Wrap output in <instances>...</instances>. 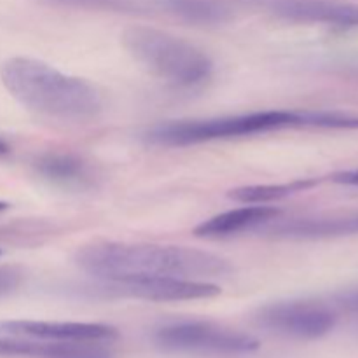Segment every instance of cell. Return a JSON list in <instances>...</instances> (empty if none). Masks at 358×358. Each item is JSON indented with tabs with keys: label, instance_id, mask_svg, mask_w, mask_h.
Wrapping results in <instances>:
<instances>
[{
	"label": "cell",
	"instance_id": "cell-1",
	"mask_svg": "<svg viewBox=\"0 0 358 358\" xmlns=\"http://www.w3.org/2000/svg\"><path fill=\"white\" fill-rule=\"evenodd\" d=\"M76 264L103 283L156 278L210 282L233 271L229 261L198 248L119 241L84 245L77 250Z\"/></svg>",
	"mask_w": 358,
	"mask_h": 358
},
{
	"label": "cell",
	"instance_id": "cell-2",
	"mask_svg": "<svg viewBox=\"0 0 358 358\" xmlns=\"http://www.w3.org/2000/svg\"><path fill=\"white\" fill-rule=\"evenodd\" d=\"M0 80L17 103L52 121L87 122L103 108L100 93L86 79L28 56L6 59L0 65Z\"/></svg>",
	"mask_w": 358,
	"mask_h": 358
},
{
	"label": "cell",
	"instance_id": "cell-3",
	"mask_svg": "<svg viewBox=\"0 0 358 358\" xmlns=\"http://www.w3.org/2000/svg\"><path fill=\"white\" fill-rule=\"evenodd\" d=\"M122 45L150 76L177 87H194L213 73V62L203 49L170 31L152 27H129Z\"/></svg>",
	"mask_w": 358,
	"mask_h": 358
},
{
	"label": "cell",
	"instance_id": "cell-4",
	"mask_svg": "<svg viewBox=\"0 0 358 358\" xmlns=\"http://www.w3.org/2000/svg\"><path fill=\"white\" fill-rule=\"evenodd\" d=\"M285 128H306L304 110H257L222 117L178 119L154 124L143 133V138L152 145L185 147Z\"/></svg>",
	"mask_w": 358,
	"mask_h": 358
},
{
	"label": "cell",
	"instance_id": "cell-5",
	"mask_svg": "<svg viewBox=\"0 0 358 358\" xmlns=\"http://www.w3.org/2000/svg\"><path fill=\"white\" fill-rule=\"evenodd\" d=\"M152 339L164 352L199 355H247L261 346L259 339L247 332L205 320L168 322L154 331Z\"/></svg>",
	"mask_w": 358,
	"mask_h": 358
},
{
	"label": "cell",
	"instance_id": "cell-6",
	"mask_svg": "<svg viewBox=\"0 0 358 358\" xmlns=\"http://www.w3.org/2000/svg\"><path fill=\"white\" fill-rule=\"evenodd\" d=\"M254 320L271 334L310 341L334 331L338 311L318 301H278L259 308Z\"/></svg>",
	"mask_w": 358,
	"mask_h": 358
},
{
	"label": "cell",
	"instance_id": "cell-7",
	"mask_svg": "<svg viewBox=\"0 0 358 358\" xmlns=\"http://www.w3.org/2000/svg\"><path fill=\"white\" fill-rule=\"evenodd\" d=\"M252 6L294 23H315L352 30L358 28V3L341 0H247Z\"/></svg>",
	"mask_w": 358,
	"mask_h": 358
},
{
	"label": "cell",
	"instance_id": "cell-8",
	"mask_svg": "<svg viewBox=\"0 0 358 358\" xmlns=\"http://www.w3.org/2000/svg\"><path fill=\"white\" fill-rule=\"evenodd\" d=\"M107 292L117 296L133 297L152 303H180V301H199L217 297L222 289L212 282L182 278L135 280V282H107L103 283Z\"/></svg>",
	"mask_w": 358,
	"mask_h": 358
},
{
	"label": "cell",
	"instance_id": "cell-9",
	"mask_svg": "<svg viewBox=\"0 0 358 358\" xmlns=\"http://www.w3.org/2000/svg\"><path fill=\"white\" fill-rule=\"evenodd\" d=\"M0 334L35 341H86L107 343L119 336L117 329L93 322L0 320Z\"/></svg>",
	"mask_w": 358,
	"mask_h": 358
},
{
	"label": "cell",
	"instance_id": "cell-10",
	"mask_svg": "<svg viewBox=\"0 0 358 358\" xmlns=\"http://www.w3.org/2000/svg\"><path fill=\"white\" fill-rule=\"evenodd\" d=\"M264 233L290 240H325V238H341L358 234V213L350 215L327 217H303L266 224Z\"/></svg>",
	"mask_w": 358,
	"mask_h": 358
},
{
	"label": "cell",
	"instance_id": "cell-11",
	"mask_svg": "<svg viewBox=\"0 0 358 358\" xmlns=\"http://www.w3.org/2000/svg\"><path fill=\"white\" fill-rule=\"evenodd\" d=\"M280 210L268 205H248L229 210L203 220L194 227V234L199 238H227L234 234L259 229L271 220L278 219Z\"/></svg>",
	"mask_w": 358,
	"mask_h": 358
},
{
	"label": "cell",
	"instance_id": "cell-12",
	"mask_svg": "<svg viewBox=\"0 0 358 358\" xmlns=\"http://www.w3.org/2000/svg\"><path fill=\"white\" fill-rule=\"evenodd\" d=\"M35 170L49 184L63 189H84L91 184L86 161L70 152H48L35 163Z\"/></svg>",
	"mask_w": 358,
	"mask_h": 358
},
{
	"label": "cell",
	"instance_id": "cell-13",
	"mask_svg": "<svg viewBox=\"0 0 358 358\" xmlns=\"http://www.w3.org/2000/svg\"><path fill=\"white\" fill-rule=\"evenodd\" d=\"M159 9L192 24H220L233 16L226 0H156Z\"/></svg>",
	"mask_w": 358,
	"mask_h": 358
},
{
	"label": "cell",
	"instance_id": "cell-14",
	"mask_svg": "<svg viewBox=\"0 0 358 358\" xmlns=\"http://www.w3.org/2000/svg\"><path fill=\"white\" fill-rule=\"evenodd\" d=\"M318 182L313 178H299V180L289 182V184H264V185H245V187L233 189L229 198L245 205H268V203L280 201L297 192L308 191L315 187Z\"/></svg>",
	"mask_w": 358,
	"mask_h": 358
},
{
	"label": "cell",
	"instance_id": "cell-15",
	"mask_svg": "<svg viewBox=\"0 0 358 358\" xmlns=\"http://www.w3.org/2000/svg\"><path fill=\"white\" fill-rule=\"evenodd\" d=\"M38 358H115L105 343L42 341Z\"/></svg>",
	"mask_w": 358,
	"mask_h": 358
},
{
	"label": "cell",
	"instance_id": "cell-16",
	"mask_svg": "<svg viewBox=\"0 0 358 358\" xmlns=\"http://www.w3.org/2000/svg\"><path fill=\"white\" fill-rule=\"evenodd\" d=\"M41 341L13 338L0 334V357L6 358H37Z\"/></svg>",
	"mask_w": 358,
	"mask_h": 358
},
{
	"label": "cell",
	"instance_id": "cell-17",
	"mask_svg": "<svg viewBox=\"0 0 358 358\" xmlns=\"http://www.w3.org/2000/svg\"><path fill=\"white\" fill-rule=\"evenodd\" d=\"M58 6L69 7H83V9H98V10H135L138 9L136 0H49Z\"/></svg>",
	"mask_w": 358,
	"mask_h": 358
},
{
	"label": "cell",
	"instance_id": "cell-18",
	"mask_svg": "<svg viewBox=\"0 0 358 358\" xmlns=\"http://www.w3.org/2000/svg\"><path fill=\"white\" fill-rule=\"evenodd\" d=\"M331 306L336 311H345V313L358 315V287L338 292L331 299Z\"/></svg>",
	"mask_w": 358,
	"mask_h": 358
},
{
	"label": "cell",
	"instance_id": "cell-19",
	"mask_svg": "<svg viewBox=\"0 0 358 358\" xmlns=\"http://www.w3.org/2000/svg\"><path fill=\"white\" fill-rule=\"evenodd\" d=\"M23 275L14 266H0V297L7 296L20 287Z\"/></svg>",
	"mask_w": 358,
	"mask_h": 358
},
{
	"label": "cell",
	"instance_id": "cell-20",
	"mask_svg": "<svg viewBox=\"0 0 358 358\" xmlns=\"http://www.w3.org/2000/svg\"><path fill=\"white\" fill-rule=\"evenodd\" d=\"M332 182L341 185H355V187H358V170H348L341 171V173H336L332 177Z\"/></svg>",
	"mask_w": 358,
	"mask_h": 358
},
{
	"label": "cell",
	"instance_id": "cell-21",
	"mask_svg": "<svg viewBox=\"0 0 358 358\" xmlns=\"http://www.w3.org/2000/svg\"><path fill=\"white\" fill-rule=\"evenodd\" d=\"M9 150H10L9 143H7L3 138H0V157L6 156V154H9Z\"/></svg>",
	"mask_w": 358,
	"mask_h": 358
},
{
	"label": "cell",
	"instance_id": "cell-22",
	"mask_svg": "<svg viewBox=\"0 0 358 358\" xmlns=\"http://www.w3.org/2000/svg\"><path fill=\"white\" fill-rule=\"evenodd\" d=\"M7 208H9V203H6V201H0V212H6Z\"/></svg>",
	"mask_w": 358,
	"mask_h": 358
},
{
	"label": "cell",
	"instance_id": "cell-23",
	"mask_svg": "<svg viewBox=\"0 0 358 358\" xmlns=\"http://www.w3.org/2000/svg\"><path fill=\"white\" fill-rule=\"evenodd\" d=\"M0 254H2V250H0Z\"/></svg>",
	"mask_w": 358,
	"mask_h": 358
}]
</instances>
